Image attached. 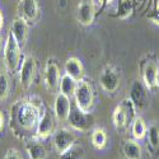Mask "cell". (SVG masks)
<instances>
[{"instance_id":"obj_20","label":"cell","mask_w":159,"mask_h":159,"mask_svg":"<svg viewBox=\"0 0 159 159\" xmlns=\"http://www.w3.org/2000/svg\"><path fill=\"white\" fill-rule=\"evenodd\" d=\"M76 83L78 80H75L74 78H71L70 75L65 74L61 76L60 79V84H59V92L61 94L66 96V97H71L75 93V88H76Z\"/></svg>"},{"instance_id":"obj_1","label":"cell","mask_w":159,"mask_h":159,"mask_svg":"<svg viewBox=\"0 0 159 159\" xmlns=\"http://www.w3.org/2000/svg\"><path fill=\"white\" fill-rule=\"evenodd\" d=\"M41 117V107L33 101L20 99L10 107L9 127L13 134L20 139H27L36 134Z\"/></svg>"},{"instance_id":"obj_14","label":"cell","mask_w":159,"mask_h":159,"mask_svg":"<svg viewBox=\"0 0 159 159\" xmlns=\"http://www.w3.org/2000/svg\"><path fill=\"white\" fill-rule=\"evenodd\" d=\"M71 112L70 98L59 93L54 102V113L59 121H66Z\"/></svg>"},{"instance_id":"obj_3","label":"cell","mask_w":159,"mask_h":159,"mask_svg":"<svg viewBox=\"0 0 159 159\" xmlns=\"http://www.w3.org/2000/svg\"><path fill=\"white\" fill-rule=\"evenodd\" d=\"M75 106L82 110L83 112H90L93 108V103H94V92L92 88L90 83L87 79H80L76 83L75 88Z\"/></svg>"},{"instance_id":"obj_17","label":"cell","mask_w":159,"mask_h":159,"mask_svg":"<svg viewBox=\"0 0 159 159\" xmlns=\"http://www.w3.org/2000/svg\"><path fill=\"white\" fill-rule=\"evenodd\" d=\"M25 150L28 153L30 159H46L47 158V149L38 140H34V139L25 140Z\"/></svg>"},{"instance_id":"obj_21","label":"cell","mask_w":159,"mask_h":159,"mask_svg":"<svg viewBox=\"0 0 159 159\" xmlns=\"http://www.w3.org/2000/svg\"><path fill=\"white\" fill-rule=\"evenodd\" d=\"M90 141L96 149H104L107 145V134L102 127H96L90 135Z\"/></svg>"},{"instance_id":"obj_26","label":"cell","mask_w":159,"mask_h":159,"mask_svg":"<svg viewBox=\"0 0 159 159\" xmlns=\"http://www.w3.org/2000/svg\"><path fill=\"white\" fill-rule=\"evenodd\" d=\"M148 143L152 145V148L159 150V127L157 125H152L148 129Z\"/></svg>"},{"instance_id":"obj_18","label":"cell","mask_w":159,"mask_h":159,"mask_svg":"<svg viewBox=\"0 0 159 159\" xmlns=\"http://www.w3.org/2000/svg\"><path fill=\"white\" fill-rule=\"evenodd\" d=\"M64 69H65V74L70 75L71 78L75 79V80H80V79H83L84 68H83L82 61L78 57H69L65 62Z\"/></svg>"},{"instance_id":"obj_25","label":"cell","mask_w":159,"mask_h":159,"mask_svg":"<svg viewBox=\"0 0 159 159\" xmlns=\"http://www.w3.org/2000/svg\"><path fill=\"white\" fill-rule=\"evenodd\" d=\"M9 89H10L9 75L2 71L0 73V101L7 99V97L9 96Z\"/></svg>"},{"instance_id":"obj_9","label":"cell","mask_w":159,"mask_h":159,"mask_svg":"<svg viewBox=\"0 0 159 159\" xmlns=\"http://www.w3.org/2000/svg\"><path fill=\"white\" fill-rule=\"evenodd\" d=\"M76 141V135L66 127H61L54 132V147L59 154L70 148Z\"/></svg>"},{"instance_id":"obj_2","label":"cell","mask_w":159,"mask_h":159,"mask_svg":"<svg viewBox=\"0 0 159 159\" xmlns=\"http://www.w3.org/2000/svg\"><path fill=\"white\" fill-rule=\"evenodd\" d=\"M135 115H136L135 104L132 103L130 98H124L120 102V104L115 108L113 115H112V121H113L115 127L118 130L125 129L129 124H131L136 118Z\"/></svg>"},{"instance_id":"obj_15","label":"cell","mask_w":159,"mask_h":159,"mask_svg":"<svg viewBox=\"0 0 159 159\" xmlns=\"http://www.w3.org/2000/svg\"><path fill=\"white\" fill-rule=\"evenodd\" d=\"M10 33L17 39V42L20 46H23L25 39H27V34H28V23H27V20H25L24 18H22V17H17L14 20L11 22Z\"/></svg>"},{"instance_id":"obj_13","label":"cell","mask_w":159,"mask_h":159,"mask_svg":"<svg viewBox=\"0 0 159 159\" xmlns=\"http://www.w3.org/2000/svg\"><path fill=\"white\" fill-rule=\"evenodd\" d=\"M143 82L148 89L159 87V68L155 61H148L143 70Z\"/></svg>"},{"instance_id":"obj_23","label":"cell","mask_w":159,"mask_h":159,"mask_svg":"<svg viewBox=\"0 0 159 159\" xmlns=\"http://www.w3.org/2000/svg\"><path fill=\"white\" fill-rule=\"evenodd\" d=\"M131 132H132V136H134L135 140H141L145 138L148 132V126L145 124L144 118L141 117H136L134 121H132V125H131Z\"/></svg>"},{"instance_id":"obj_24","label":"cell","mask_w":159,"mask_h":159,"mask_svg":"<svg viewBox=\"0 0 159 159\" xmlns=\"http://www.w3.org/2000/svg\"><path fill=\"white\" fill-rule=\"evenodd\" d=\"M131 13H132V4L130 0H121L120 4H118L117 7V13H116V16L117 18H120V19H127L130 16H131Z\"/></svg>"},{"instance_id":"obj_19","label":"cell","mask_w":159,"mask_h":159,"mask_svg":"<svg viewBox=\"0 0 159 159\" xmlns=\"http://www.w3.org/2000/svg\"><path fill=\"white\" fill-rule=\"evenodd\" d=\"M124 155L126 159H141V147L135 139H129L124 144Z\"/></svg>"},{"instance_id":"obj_12","label":"cell","mask_w":159,"mask_h":159,"mask_svg":"<svg viewBox=\"0 0 159 159\" xmlns=\"http://www.w3.org/2000/svg\"><path fill=\"white\" fill-rule=\"evenodd\" d=\"M147 87L139 80H135L131 85L130 90V99L135 104L136 110H143L148 104V94H147Z\"/></svg>"},{"instance_id":"obj_29","label":"cell","mask_w":159,"mask_h":159,"mask_svg":"<svg viewBox=\"0 0 159 159\" xmlns=\"http://www.w3.org/2000/svg\"><path fill=\"white\" fill-rule=\"evenodd\" d=\"M4 25V17H3V13H2V9H0V31H2Z\"/></svg>"},{"instance_id":"obj_5","label":"cell","mask_w":159,"mask_h":159,"mask_svg":"<svg viewBox=\"0 0 159 159\" xmlns=\"http://www.w3.org/2000/svg\"><path fill=\"white\" fill-rule=\"evenodd\" d=\"M68 120L70 122V126L79 132H87L92 130V127H93L96 122V118L92 115V112H83L78 107L71 110Z\"/></svg>"},{"instance_id":"obj_11","label":"cell","mask_w":159,"mask_h":159,"mask_svg":"<svg viewBox=\"0 0 159 159\" xmlns=\"http://www.w3.org/2000/svg\"><path fill=\"white\" fill-rule=\"evenodd\" d=\"M60 79H61V76H60L59 65L54 60H48L46 64V68H45V85L51 93L57 92Z\"/></svg>"},{"instance_id":"obj_16","label":"cell","mask_w":159,"mask_h":159,"mask_svg":"<svg viewBox=\"0 0 159 159\" xmlns=\"http://www.w3.org/2000/svg\"><path fill=\"white\" fill-rule=\"evenodd\" d=\"M19 13H20V17L24 18L27 22L36 20L39 13V7L37 0H20Z\"/></svg>"},{"instance_id":"obj_10","label":"cell","mask_w":159,"mask_h":159,"mask_svg":"<svg viewBox=\"0 0 159 159\" xmlns=\"http://www.w3.org/2000/svg\"><path fill=\"white\" fill-rule=\"evenodd\" d=\"M96 8L93 0H82L76 8V20L84 27H88L94 22Z\"/></svg>"},{"instance_id":"obj_6","label":"cell","mask_w":159,"mask_h":159,"mask_svg":"<svg viewBox=\"0 0 159 159\" xmlns=\"http://www.w3.org/2000/svg\"><path fill=\"white\" fill-rule=\"evenodd\" d=\"M99 84L104 92H107V93H115V92L120 88V84H121L120 71L112 65L104 66L101 75H99Z\"/></svg>"},{"instance_id":"obj_8","label":"cell","mask_w":159,"mask_h":159,"mask_svg":"<svg viewBox=\"0 0 159 159\" xmlns=\"http://www.w3.org/2000/svg\"><path fill=\"white\" fill-rule=\"evenodd\" d=\"M36 68H37V64L34 57L32 55L24 56L20 65V70H19V83L23 89H28L32 85L33 78L36 75Z\"/></svg>"},{"instance_id":"obj_4","label":"cell","mask_w":159,"mask_h":159,"mask_svg":"<svg viewBox=\"0 0 159 159\" xmlns=\"http://www.w3.org/2000/svg\"><path fill=\"white\" fill-rule=\"evenodd\" d=\"M4 62L10 73H16L20 64V45L11 33L8 34L4 45Z\"/></svg>"},{"instance_id":"obj_30","label":"cell","mask_w":159,"mask_h":159,"mask_svg":"<svg viewBox=\"0 0 159 159\" xmlns=\"http://www.w3.org/2000/svg\"><path fill=\"white\" fill-rule=\"evenodd\" d=\"M2 48H3V37L0 34V51H2Z\"/></svg>"},{"instance_id":"obj_22","label":"cell","mask_w":159,"mask_h":159,"mask_svg":"<svg viewBox=\"0 0 159 159\" xmlns=\"http://www.w3.org/2000/svg\"><path fill=\"white\" fill-rule=\"evenodd\" d=\"M59 159H84V148L82 144H73L70 148L59 154Z\"/></svg>"},{"instance_id":"obj_27","label":"cell","mask_w":159,"mask_h":159,"mask_svg":"<svg viewBox=\"0 0 159 159\" xmlns=\"http://www.w3.org/2000/svg\"><path fill=\"white\" fill-rule=\"evenodd\" d=\"M4 159H23V158H22L20 153H19L17 149L10 148V149H8V152L5 153Z\"/></svg>"},{"instance_id":"obj_28","label":"cell","mask_w":159,"mask_h":159,"mask_svg":"<svg viewBox=\"0 0 159 159\" xmlns=\"http://www.w3.org/2000/svg\"><path fill=\"white\" fill-rule=\"evenodd\" d=\"M4 122H5L4 115L2 113V111H0V132H2V130H3V127H4Z\"/></svg>"},{"instance_id":"obj_7","label":"cell","mask_w":159,"mask_h":159,"mask_svg":"<svg viewBox=\"0 0 159 159\" xmlns=\"http://www.w3.org/2000/svg\"><path fill=\"white\" fill-rule=\"evenodd\" d=\"M55 124H56L55 113H52L48 108H46L41 115V117H39L34 136L39 140H45L50 138L55 132Z\"/></svg>"}]
</instances>
